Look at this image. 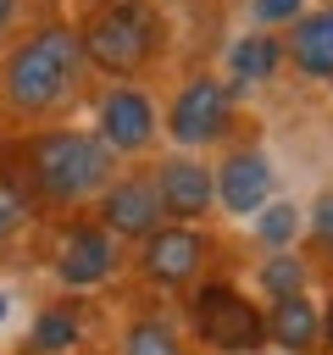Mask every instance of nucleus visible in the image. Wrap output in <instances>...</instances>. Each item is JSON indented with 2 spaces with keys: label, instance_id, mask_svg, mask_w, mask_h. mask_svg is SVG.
<instances>
[{
  "label": "nucleus",
  "instance_id": "obj_1",
  "mask_svg": "<svg viewBox=\"0 0 333 355\" xmlns=\"http://www.w3.org/2000/svg\"><path fill=\"white\" fill-rule=\"evenodd\" d=\"M89 67L78 50V33L67 17L28 22L0 50V139L72 122V105L83 100Z\"/></svg>",
  "mask_w": 333,
  "mask_h": 355
},
{
  "label": "nucleus",
  "instance_id": "obj_2",
  "mask_svg": "<svg viewBox=\"0 0 333 355\" xmlns=\"http://www.w3.org/2000/svg\"><path fill=\"white\" fill-rule=\"evenodd\" d=\"M6 150H11V172L28 189V200L39 205V216L89 211V200L122 172V161L78 122H50V128L17 133V139H6Z\"/></svg>",
  "mask_w": 333,
  "mask_h": 355
},
{
  "label": "nucleus",
  "instance_id": "obj_3",
  "mask_svg": "<svg viewBox=\"0 0 333 355\" xmlns=\"http://www.w3.org/2000/svg\"><path fill=\"white\" fill-rule=\"evenodd\" d=\"M89 78L144 83L172 55V11L161 0H89L72 22Z\"/></svg>",
  "mask_w": 333,
  "mask_h": 355
},
{
  "label": "nucleus",
  "instance_id": "obj_4",
  "mask_svg": "<svg viewBox=\"0 0 333 355\" xmlns=\"http://www.w3.org/2000/svg\"><path fill=\"white\" fill-rule=\"evenodd\" d=\"M244 133V100L222 83V72H189L166 100H161V144L211 155Z\"/></svg>",
  "mask_w": 333,
  "mask_h": 355
},
{
  "label": "nucleus",
  "instance_id": "obj_5",
  "mask_svg": "<svg viewBox=\"0 0 333 355\" xmlns=\"http://www.w3.org/2000/svg\"><path fill=\"white\" fill-rule=\"evenodd\" d=\"M183 322L211 355H255L266 349V305L228 277H200L183 294Z\"/></svg>",
  "mask_w": 333,
  "mask_h": 355
},
{
  "label": "nucleus",
  "instance_id": "obj_6",
  "mask_svg": "<svg viewBox=\"0 0 333 355\" xmlns=\"http://www.w3.org/2000/svg\"><path fill=\"white\" fill-rule=\"evenodd\" d=\"M216 233L211 227H194V222H161L150 239H139L128 250V266L144 288L155 294H189L200 277H211L216 266Z\"/></svg>",
  "mask_w": 333,
  "mask_h": 355
},
{
  "label": "nucleus",
  "instance_id": "obj_7",
  "mask_svg": "<svg viewBox=\"0 0 333 355\" xmlns=\"http://www.w3.org/2000/svg\"><path fill=\"white\" fill-rule=\"evenodd\" d=\"M128 266V244H117L89 211H72L50 239V277L67 294H94Z\"/></svg>",
  "mask_w": 333,
  "mask_h": 355
},
{
  "label": "nucleus",
  "instance_id": "obj_8",
  "mask_svg": "<svg viewBox=\"0 0 333 355\" xmlns=\"http://www.w3.org/2000/svg\"><path fill=\"white\" fill-rule=\"evenodd\" d=\"M89 133L117 155V161H150L161 144V100L144 83H105L94 94V122Z\"/></svg>",
  "mask_w": 333,
  "mask_h": 355
},
{
  "label": "nucleus",
  "instance_id": "obj_9",
  "mask_svg": "<svg viewBox=\"0 0 333 355\" xmlns=\"http://www.w3.org/2000/svg\"><path fill=\"white\" fill-rule=\"evenodd\" d=\"M89 216L117 239V244H139V239H150L161 222H166V211H161V194H155V178H150V166L144 161H133L128 172H117L94 200H89Z\"/></svg>",
  "mask_w": 333,
  "mask_h": 355
},
{
  "label": "nucleus",
  "instance_id": "obj_10",
  "mask_svg": "<svg viewBox=\"0 0 333 355\" xmlns=\"http://www.w3.org/2000/svg\"><path fill=\"white\" fill-rule=\"evenodd\" d=\"M211 178H216V211H228L233 222H250L266 200H278V166L261 139L222 144V161H211Z\"/></svg>",
  "mask_w": 333,
  "mask_h": 355
},
{
  "label": "nucleus",
  "instance_id": "obj_11",
  "mask_svg": "<svg viewBox=\"0 0 333 355\" xmlns=\"http://www.w3.org/2000/svg\"><path fill=\"white\" fill-rule=\"evenodd\" d=\"M150 178H155V194H161L166 222L211 227V211H216V178H211V161H205V155L161 150V155L150 161Z\"/></svg>",
  "mask_w": 333,
  "mask_h": 355
},
{
  "label": "nucleus",
  "instance_id": "obj_12",
  "mask_svg": "<svg viewBox=\"0 0 333 355\" xmlns=\"http://www.w3.org/2000/svg\"><path fill=\"white\" fill-rule=\"evenodd\" d=\"M283 67L316 89H333V0L305 6L283 28Z\"/></svg>",
  "mask_w": 333,
  "mask_h": 355
},
{
  "label": "nucleus",
  "instance_id": "obj_13",
  "mask_svg": "<svg viewBox=\"0 0 333 355\" xmlns=\"http://www.w3.org/2000/svg\"><path fill=\"white\" fill-rule=\"evenodd\" d=\"M289 67H283V33H261V28H244V33H233L228 39V50H222V83L244 100V94H255V89H266V83H278Z\"/></svg>",
  "mask_w": 333,
  "mask_h": 355
},
{
  "label": "nucleus",
  "instance_id": "obj_14",
  "mask_svg": "<svg viewBox=\"0 0 333 355\" xmlns=\"http://www.w3.org/2000/svg\"><path fill=\"white\" fill-rule=\"evenodd\" d=\"M266 344L283 355H316L322 349V305L311 300V288L266 300Z\"/></svg>",
  "mask_w": 333,
  "mask_h": 355
},
{
  "label": "nucleus",
  "instance_id": "obj_15",
  "mask_svg": "<svg viewBox=\"0 0 333 355\" xmlns=\"http://www.w3.org/2000/svg\"><path fill=\"white\" fill-rule=\"evenodd\" d=\"M83 327H89V305L78 294L67 300H50L33 311L28 322V355H72L83 344Z\"/></svg>",
  "mask_w": 333,
  "mask_h": 355
},
{
  "label": "nucleus",
  "instance_id": "obj_16",
  "mask_svg": "<svg viewBox=\"0 0 333 355\" xmlns=\"http://www.w3.org/2000/svg\"><path fill=\"white\" fill-rule=\"evenodd\" d=\"M117 355H194V344L166 311H139V316L122 322Z\"/></svg>",
  "mask_w": 333,
  "mask_h": 355
},
{
  "label": "nucleus",
  "instance_id": "obj_17",
  "mask_svg": "<svg viewBox=\"0 0 333 355\" xmlns=\"http://www.w3.org/2000/svg\"><path fill=\"white\" fill-rule=\"evenodd\" d=\"M250 233H255V244L272 255V250H294L300 244V233H305V205H294V200H266L255 216H250Z\"/></svg>",
  "mask_w": 333,
  "mask_h": 355
},
{
  "label": "nucleus",
  "instance_id": "obj_18",
  "mask_svg": "<svg viewBox=\"0 0 333 355\" xmlns=\"http://www.w3.org/2000/svg\"><path fill=\"white\" fill-rule=\"evenodd\" d=\"M255 288H261L266 300L305 294V288H311V261H305L300 250H272V255L255 266ZM266 300H261V305H266Z\"/></svg>",
  "mask_w": 333,
  "mask_h": 355
},
{
  "label": "nucleus",
  "instance_id": "obj_19",
  "mask_svg": "<svg viewBox=\"0 0 333 355\" xmlns=\"http://www.w3.org/2000/svg\"><path fill=\"white\" fill-rule=\"evenodd\" d=\"M33 222H39V205L28 200V189L17 183V172L0 166V250H11Z\"/></svg>",
  "mask_w": 333,
  "mask_h": 355
},
{
  "label": "nucleus",
  "instance_id": "obj_20",
  "mask_svg": "<svg viewBox=\"0 0 333 355\" xmlns=\"http://www.w3.org/2000/svg\"><path fill=\"white\" fill-rule=\"evenodd\" d=\"M311 0H244V22L261 28V33H283Z\"/></svg>",
  "mask_w": 333,
  "mask_h": 355
},
{
  "label": "nucleus",
  "instance_id": "obj_21",
  "mask_svg": "<svg viewBox=\"0 0 333 355\" xmlns=\"http://www.w3.org/2000/svg\"><path fill=\"white\" fill-rule=\"evenodd\" d=\"M300 239H311L322 255H333V189L316 194V205L305 211V233H300Z\"/></svg>",
  "mask_w": 333,
  "mask_h": 355
},
{
  "label": "nucleus",
  "instance_id": "obj_22",
  "mask_svg": "<svg viewBox=\"0 0 333 355\" xmlns=\"http://www.w3.org/2000/svg\"><path fill=\"white\" fill-rule=\"evenodd\" d=\"M22 17H28V0H0V50H6L22 28H28Z\"/></svg>",
  "mask_w": 333,
  "mask_h": 355
},
{
  "label": "nucleus",
  "instance_id": "obj_23",
  "mask_svg": "<svg viewBox=\"0 0 333 355\" xmlns=\"http://www.w3.org/2000/svg\"><path fill=\"white\" fill-rule=\"evenodd\" d=\"M322 349L333 355V294L322 300Z\"/></svg>",
  "mask_w": 333,
  "mask_h": 355
},
{
  "label": "nucleus",
  "instance_id": "obj_24",
  "mask_svg": "<svg viewBox=\"0 0 333 355\" xmlns=\"http://www.w3.org/2000/svg\"><path fill=\"white\" fill-rule=\"evenodd\" d=\"M6 311H11V294H6V288H0V322H6Z\"/></svg>",
  "mask_w": 333,
  "mask_h": 355
},
{
  "label": "nucleus",
  "instance_id": "obj_25",
  "mask_svg": "<svg viewBox=\"0 0 333 355\" xmlns=\"http://www.w3.org/2000/svg\"><path fill=\"white\" fill-rule=\"evenodd\" d=\"M255 355H283V349H272V344H266V349H255Z\"/></svg>",
  "mask_w": 333,
  "mask_h": 355
}]
</instances>
